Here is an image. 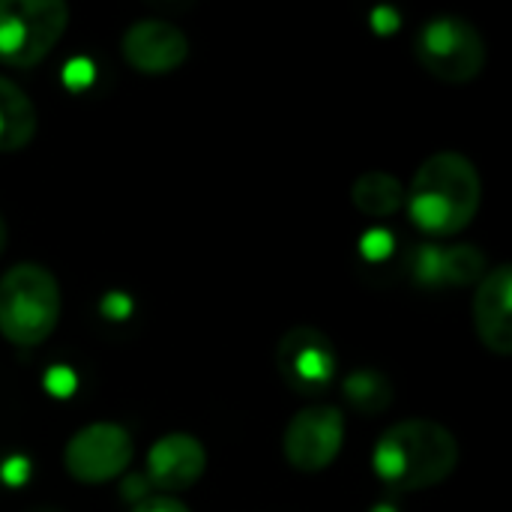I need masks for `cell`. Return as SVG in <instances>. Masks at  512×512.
Returning a JSON list of instances; mask_svg holds the SVG:
<instances>
[{
    "label": "cell",
    "instance_id": "obj_1",
    "mask_svg": "<svg viewBox=\"0 0 512 512\" xmlns=\"http://www.w3.org/2000/svg\"><path fill=\"white\" fill-rule=\"evenodd\" d=\"M483 201V180L477 165L453 150L429 156L405 189L411 222L432 237H453L465 231Z\"/></svg>",
    "mask_w": 512,
    "mask_h": 512
},
{
    "label": "cell",
    "instance_id": "obj_2",
    "mask_svg": "<svg viewBox=\"0 0 512 512\" xmlns=\"http://www.w3.org/2000/svg\"><path fill=\"white\" fill-rule=\"evenodd\" d=\"M459 465L456 435L435 420H399L375 444L372 468L393 492H426L453 477Z\"/></svg>",
    "mask_w": 512,
    "mask_h": 512
},
{
    "label": "cell",
    "instance_id": "obj_3",
    "mask_svg": "<svg viewBox=\"0 0 512 512\" xmlns=\"http://www.w3.org/2000/svg\"><path fill=\"white\" fill-rule=\"evenodd\" d=\"M60 282L33 261L12 264L0 276V336L18 348H36L60 324Z\"/></svg>",
    "mask_w": 512,
    "mask_h": 512
},
{
    "label": "cell",
    "instance_id": "obj_4",
    "mask_svg": "<svg viewBox=\"0 0 512 512\" xmlns=\"http://www.w3.org/2000/svg\"><path fill=\"white\" fill-rule=\"evenodd\" d=\"M69 24L63 0H0V63L27 69L42 63Z\"/></svg>",
    "mask_w": 512,
    "mask_h": 512
},
{
    "label": "cell",
    "instance_id": "obj_5",
    "mask_svg": "<svg viewBox=\"0 0 512 512\" xmlns=\"http://www.w3.org/2000/svg\"><path fill=\"white\" fill-rule=\"evenodd\" d=\"M414 54L432 78L447 84H468L486 69L489 48L483 33L468 18L435 15L420 27Z\"/></svg>",
    "mask_w": 512,
    "mask_h": 512
},
{
    "label": "cell",
    "instance_id": "obj_6",
    "mask_svg": "<svg viewBox=\"0 0 512 512\" xmlns=\"http://www.w3.org/2000/svg\"><path fill=\"white\" fill-rule=\"evenodd\" d=\"M132 453L135 444L129 432L120 423L99 420V423H87L66 441L63 465L75 483L102 486L123 477V471L132 462Z\"/></svg>",
    "mask_w": 512,
    "mask_h": 512
},
{
    "label": "cell",
    "instance_id": "obj_7",
    "mask_svg": "<svg viewBox=\"0 0 512 512\" xmlns=\"http://www.w3.org/2000/svg\"><path fill=\"white\" fill-rule=\"evenodd\" d=\"M345 444V414L336 405H309L297 411L282 438L285 462L300 474L327 471Z\"/></svg>",
    "mask_w": 512,
    "mask_h": 512
},
{
    "label": "cell",
    "instance_id": "obj_8",
    "mask_svg": "<svg viewBox=\"0 0 512 512\" xmlns=\"http://www.w3.org/2000/svg\"><path fill=\"white\" fill-rule=\"evenodd\" d=\"M276 369L291 390L315 396L336 378V351L327 333L315 327H294L276 345Z\"/></svg>",
    "mask_w": 512,
    "mask_h": 512
},
{
    "label": "cell",
    "instance_id": "obj_9",
    "mask_svg": "<svg viewBox=\"0 0 512 512\" xmlns=\"http://www.w3.org/2000/svg\"><path fill=\"white\" fill-rule=\"evenodd\" d=\"M123 60L141 75H168L189 57L186 33L165 18H141L120 39Z\"/></svg>",
    "mask_w": 512,
    "mask_h": 512
},
{
    "label": "cell",
    "instance_id": "obj_10",
    "mask_svg": "<svg viewBox=\"0 0 512 512\" xmlns=\"http://www.w3.org/2000/svg\"><path fill=\"white\" fill-rule=\"evenodd\" d=\"M207 471V450L189 432L162 435L147 453V483L168 498L192 489Z\"/></svg>",
    "mask_w": 512,
    "mask_h": 512
},
{
    "label": "cell",
    "instance_id": "obj_11",
    "mask_svg": "<svg viewBox=\"0 0 512 512\" xmlns=\"http://www.w3.org/2000/svg\"><path fill=\"white\" fill-rule=\"evenodd\" d=\"M474 327L480 342L498 354H512V270L510 264H498L477 282L474 291Z\"/></svg>",
    "mask_w": 512,
    "mask_h": 512
},
{
    "label": "cell",
    "instance_id": "obj_12",
    "mask_svg": "<svg viewBox=\"0 0 512 512\" xmlns=\"http://www.w3.org/2000/svg\"><path fill=\"white\" fill-rule=\"evenodd\" d=\"M39 114L33 99L6 75H0V153L24 150L36 138Z\"/></svg>",
    "mask_w": 512,
    "mask_h": 512
},
{
    "label": "cell",
    "instance_id": "obj_13",
    "mask_svg": "<svg viewBox=\"0 0 512 512\" xmlns=\"http://www.w3.org/2000/svg\"><path fill=\"white\" fill-rule=\"evenodd\" d=\"M351 201L366 216H393L405 204V186L387 171H366L351 186Z\"/></svg>",
    "mask_w": 512,
    "mask_h": 512
},
{
    "label": "cell",
    "instance_id": "obj_14",
    "mask_svg": "<svg viewBox=\"0 0 512 512\" xmlns=\"http://www.w3.org/2000/svg\"><path fill=\"white\" fill-rule=\"evenodd\" d=\"M426 258L429 261H426L423 273L429 279H441L447 285H471V282L483 279V264L486 261L474 246H453V249H444V252L429 249Z\"/></svg>",
    "mask_w": 512,
    "mask_h": 512
},
{
    "label": "cell",
    "instance_id": "obj_15",
    "mask_svg": "<svg viewBox=\"0 0 512 512\" xmlns=\"http://www.w3.org/2000/svg\"><path fill=\"white\" fill-rule=\"evenodd\" d=\"M345 399L360 414H384L393 405V384L375 369H357L342 384Z\"/></svg>",
    "mask_w": 512,
    "mask_h": 512
},
{
    "label": "cell",
    "instance_id": "obj_16",
    "mask_svg": "<svg viewBox=\"0 0 512 512\" xmlns=\"http://www.w3.org/2000/svg\"><path fill=\"white\" fill-rule=\"evenodd\" d=\"M129 512H189L186 504H180L177 498H168V495H156V498H144L138 501Z\"/></svg>",
    "mask_w": 512,
    "mask_h": 512
},
{
    "label": "cell",
    "instance_id": "obj_17",
    "mask_svg": "<svg viewBox=\"0 0 512 512\" xmlns=\"http://www.w3.org/2000/svg\"><path fill=\"white\" fill-rule=\"evenodd\" d=\"M372 27H375L378 33H393V30L399 27V12L390 9V6H378V9L372 12Z\"/></svg>",
    "mask_w": 512,
    "mask_h": 512
},
{
    "label": "cell",
    "instance_id": "obj_18",
    "mask_svg": "<svg viewBox=\"0 0 512 512\" xmlns=\"http://www.w3.org/2000/svg\"><path fill=\"white\" fill-rule=\"evenodd\" d=\"M6 240H9V228H6V219L0 216V255H3V249H6Z\"/></svg>",
    "mask_w": 512,
    "mask_h": 512
}]
</instances>
